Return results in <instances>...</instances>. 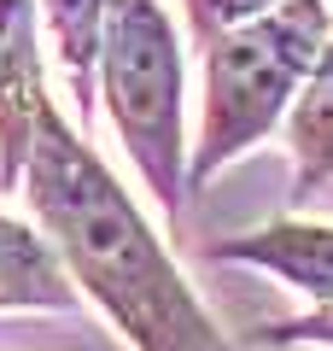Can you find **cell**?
<instances>
[{
  "label": "cell",
  "instance_id": "obj_1",
  "mask_svg": "<svg viewBox=\"0 0 333 351\" xmlns=\"http://www.w3.org/2000/svg\"><path fill=\"white\" fill-rule=\"evenodd\" d=\"M18 193L36 211V228L59 246L82 299L117 328L129 351H234L175 269L158 228L88 147V129H76L53 100L36 123Z\"/></svg>",
  "mask_w": 333,
  "mask_h": 351
},
{
  "label": "cell",
  "instance_id": "obj_2",
  "mask_svg": "<svg viewBox=\"0 0 333 351\" xmlns=\"http://www.w3.org/2000/svg\"><path fill=\"white\" fill-rule=\"evenodd\" d=\"M333 36L328 0H286L275 12L228 29L205 53V100L193 135V193L210 188L234 158L286 123L293 100L304 94L321 47Z\"/></svg>",
  "mask_w": 333,
  "mask_h": 351
},
{
  "label": "cell",
  "instance_id": "obj_3",
  "mask_svg": "<svg viewBox=\"0 0 333 351\" xmlns=\"http://www.w3.org/2000/svg\"><path fill=\"white\" fill-rule=\"evenodd\" d=\"M99 106L123 141L135 176L147 182L164 223H182L193 193L187 141V59L158 0H106L99 36Z\"/></svg>",
  "mask_w": 333,
  "mask_h": 351
},
{
  "label": "cell",
  "instance_id": "obj_4",
  "mask_svg": "<svg viewBox=\"0 0 333 351\" xmlns=\"http://www.w3.org/2000/svg\"><path fill=\"white\" fill-rule=\"evenodd\" d=\"M47 100L41 0H0V188H24V164Z\"/></svg>",
  "mask_w": 333,
  "mask_h": 351
},
{
  "label": "cell",
  "instance_id": "obj_5",
  "mask_svg": "<svg viewBox=\"0 0 333 351\" xmlns=\"http://www.w3.org/2000/svg\"><path fill=\"white\" fill-rule=\"evenodd\" d=\"M210 258L263 269V276H275L281 287L304 293L310 304H333V223H304V217L258 223V228H246V234L217 240Z\"/></svg>",
  "mask_w": 333,
  "mask_h": 351
},
{
  "label": "cell",
  "instance_id": "obj_6",
  "mask_svg": "<svg viewBox=\"0 0 333 351\" xmlns=\"http://www.w3.org/2000/svg\"><path fill=\"white\" fill-rule=\"evenodd\" d=\"M82 287L71 281L59 246L41 228L0 217V311H76Z\"/></svg>",
  "mask_w": 333,
  "mask_h": 351
},
{
  "label": "cell",
  "instance_id": "obj_7",
  "mask_svg": "<svg viewBox=\"0 0 333 351\" xmlns=\"http://www.w3.org/2000/svg\"><path fill=\"white\" fill-rule=\"evenodd\" d=\"M281 129H286V152H293V205H310L333 182V36Z\"/></svg>",
  "mask_w": 333,
  "mask_h": 351
},
{
  "label": "cell",
  "instance_id": "obj_8",
  "mask_svg": "<svg viewBox=\"0 0 333 351\" xmlns=\"http://www.w3.org/2000/svg\"><path fill=\"white\" fill-rule=\"evenodd\" d=\"M41 29H47L59 82L71 106L82 112V129L99 106V36H106V0H41Z\"/></svg>",
  "mask_w": 333,
  "mask_h": 351
},
{
  "label": "cell",
  "instance_id": "obj_9",
  "mask_svg": "<svg viewBox=\"0 0 333 351\" xmlns=\"http://www.w3.org/2000/svg\"><path fill=\"white\" fill-rule=\"evenodd\" d=\"M275 6H286V0H182V12H187V36H193L199 53H210L228 29L251 24V18L275 12Z\"/></svg>",
  "mask_w": 333,
  "mask_h": 351
},
{
  "label": "cell",
  "instance_id": "obj_10",
  "mask_svg": "<svg viewBox=\"0 0 333 351\" xmlns=\"http://www.w3.org/2000/svg\"><path fill=\"white\" fill-rule=\"evenodd\" d=\"M258 346H275V351H333V304H310L304 316H286V322H269L258 328Z\"/></svg>",
  "mask_w": 333,
  "mask_h": 351
}]
</instances>
